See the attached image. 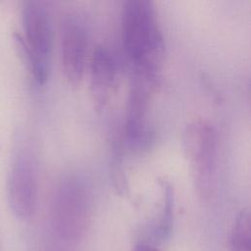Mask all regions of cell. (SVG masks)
<instances>
[{
	"label": "cell",
	"mask_w": 251,
	"mask_h": 251,
	"mask_svg": "<svg viewBox=\"0 0 251 251\" xmlns=\"http://www.w3.org/2000/svg\"><path fill=\"white\" fill-rule=\"evenodd\" d=\"M132 251H160V250L152 245H149L146 243H139L134 246Z\"/></svg>",
	"instance_id": "11"
},
{
	"label": "cell",
	"mask_w": 251,
	"mask_h": 251,
	"mask_svg": "<svg viewBox=\"0 0 251 251\" xmlns=\"http://www.w3.org/2000/svg\"><path fill=\"white\" fill-rule=\"evenodd\" d=\"M160 183L163 191V207L159 222L154 229V236L159 241H165L172 233L174 197L170 183L165 180H161Z\"/></svg>",
	"instance_id": "9"
},
{
	"label": "cell",
	"mask_w": 251,
	"mask_h": 251,
	"mask_svg": "<svg viewBox=\"0 0 251 251\" xmlns=\"http://www.w3.org/2000/svg\"><path fill=\"white\" fill-rule=\"evenodd\" d=\"M231 251H251V221L248 209L237 216L230 237Z\"/></svg>",
	"instance_id": "10"
},
{
	"label": "cell",
	"mask_w": 251,
	"mask_h": 251,
	"mask_svg": "<svg viewBox=\"0 0 251 251\" xmlns=\"http://www.w3.org/2000/svg\"><path fill=\"white\" fill-rule=\"evenodd\" d=\"M122 37L136 75L157 81L165 54L164 36L153 3L128 0L122 8Z\"/></svg>",
	"instance_id": "1"
},
{
	"label": "cell",
	"mask_w": 251,
	"mask_h": 251,
	"mask_svg": "<svg viewBox=\"0 0 251 251\" xmlns=\"http://www.w3.org/2000/svg\"><path fill=\"white\" fill-rule=\"evenodd\" d=\"M153 81L136 75L131 86L127 119L126 134L130 144L139 146L144 144L148 138L147 114L150 93Z\"/></svg>",
	"instance_id": "8"
},
{
	"label": "cell",
	"mask_w": 251,
	"mask_h": 251,
	"mask_svg": "<svg viewBox=\"0 0 251 251\" xmlns=\"http://www.w3.org/2000/svg\"><path fill=\"white\" fill-rule=\"evenodd\" d=\"M10 210L21 221L29 220L37 202V174L30 150L22 142L14 148L6 180Z\"/></svg>",
	"instance_id": "5"
},
{
	"label": "cell",
	"mask_w": 251,
	"mask_h": 251,
	"mask_svg": "<svg viewBox=\"0 0 251 251\" xmlns=\"http://www.w3.org/2000/svg\"><path fill=\"white\" fill-rule=\"evenodd\" d=\"M61 60L67 81L77 86L82 79L88 47V31L83 18L67 13L61 22Z\"/></svg>",
	"instance_id": "6"
},
{
	"label": "cell",
	"mask_w": 251,
	"mask_h": 251,
	"mask_svg": "<svg viewBox=\"0 0 251 251\" xmlns=\"http://www.w3.org/2000/svg\"><path fill=\"white\" fill-rule=\"evenodd\" d=\"M184 150L198 194L204 198L210 197L216 180L217 133L208 120L197 118L187 124Z\"/></svg>",
	"instance_id": "3"
},
{
	"label": "cell",
	"mask_w": 251,
	"mask_h": 251,
	"mask_svg": "<svg viewBox=\"0 0 251 251\" xmlns=\"http://www.w3.org/2000/svg\"><path fill=\"white\" fill-rule=\"evenodd\" d=\"M24 35L15 36L16 46L33 80L43 85L50 74L52 57V25L45 3L25 1L22 8Z\"/></svg>",
	"instance_id": "2"
},
{
	"label": "cell",
	"mask_w": 251,
	"mask_h": 251,
	"mask_svg": "<svg viewBox=\"0 0 251 251\" xmlns=\"http://www.w3.org/2000/svg\"><path fill=\"white\" fill-rule=\"evenodd\" d=\"M0 251H1V248H0Z\"/></svg>",
	"instance_id": "12"
},
{
	"label": "cell",
	"mask_w": 251,
	"mask_h": 251,
	"mask_svg": "<svg viewBox=\"0 0 251 251\" xmlns=\"http://www.w3.org/2000/svg\"><path fill=\"white\" fill-rule=\"evenodd\" d=\"M117 82V65L105 45H97L89 64V93L94 107L102 110L111 100Z\"/></svg>",
	"instance_id": "7"
},
{
	"label": "cell",
	"mask_w": 251,
	"mask_h": 251,
	"mask_svg": "<svg viewBox=\"0 0 251 251\" xmlns=\"http://www.w3.org/2000/svg\"><path fill=\"white\" fill-rule=\"evenodd\" d=\"M90 216V193L85 182L68 176L58 183L52 202V220L57 231L67 238L78 237Z\"/></svg>",
	"instance_id": "4"
}]
</instances>
